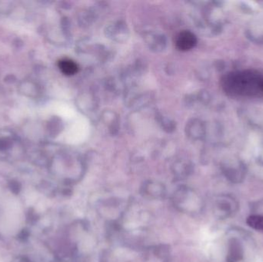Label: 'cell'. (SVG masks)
I'll return each instance as SVG.
<instances>
[{
    "label": "cell",
    "instance_id": "6da1fadb",
    "mask_svg": "<svg viewBox=\"0 0 263 262\" xmlns=\"http://www.w3.org/2000/svg\"><path fill=\"white\" fill-rule=\"evenodd\" d=\"M225 90L242 96H263V75L254 71L236 72L223 79Z\"/></svg>",
    "mask_w": 263,
    "mask_h": 262
},
{
    "label": "cell",
    "instance_id": "7a4b0ae2",
    "mask_svg": "<svg viewBox=\"0 0 263 262\" xmlns=\"http://www.w3.org/2000/svg\"><path fill=\"white\" fill-rule=\"evenodd\" d=\"M197 39L190 31H183L178 35L176 45L180 51H189L196 45Z\"/></svg>",
    "mask_w": 263,
    "mask_h": 262
},
{
    "label": "cell",
    "instance_id": "3957f363",
    "mask_svg": "<svg viewBox=\"0 0 263 262\" xmlns=\"http://www.w3.org/2000/svg\"><path fill=\"white\" fill-rule=\"evenodd\" d=\"M59 67L63 74L67 76H73L78 72V66L74 61L68 59L60 60Z\"/></svg>",
    "mask_w": 263,
    "mask_h": 262
},
{
    "label": "cell",
    "instance_id": "277c9868",
    "mask_svg": "<svg viewBox=\"0 0 263 262\" xmlns=\"http://www.w3.org/2000/svg\"><path fill=\"white\" fill-rule=\"evenodd\" d=\"M248 224L256 230L263 232V217L259 216H252L248 219Z\"/></svg>",
    "mask_w": 263,
    "mask_h": 262
}]
</instances>
